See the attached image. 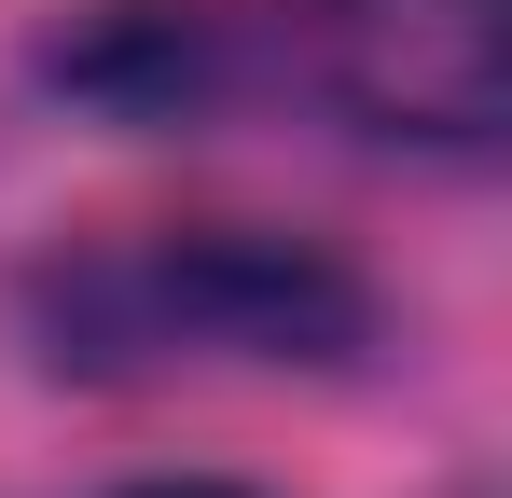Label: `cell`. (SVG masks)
Wrapping results in <instances>:
<instances>
[{"label": "cell", "mask_w": 512, "mask_h": 498, "mask_svg": "<svg viewBox=\"0 0 512 498\" xmlns=\"http://www.w3.org/2000/svg\"><path fill=\"white\" fill-rule=\"evenodd\" d=\"M14 332L56 388H167V374H360L388 305L346 249L291 222H139L70 236L14 277Z\"/></svg>", "instance_id": "obj_1"}, {"label": "cell", "mask_w": 512, "mask_h": 498, "mask_svg": "<svg viewBox=\"0 0 512 498\" xmlns=\"http://www.w3.org/2000/svg\"><path fill=\"white\" fill-rule=\"evenodd\" d=\"M277 70L388 153L485 166L512 125V0H277Z\"/></svg>", "instance_id": "obj_2"}, {"label": "cell", "mask_w": 512, "mask_h": 498, "mask_svg": "<svg viewBox=\"0 0 512 498\" xmlns=\"http://www.w3.org/2000/svg\"><path fill=\"white\" fill-rule=\"evenodd\" d=\"M236 70H250V42L208 0H111V14H84L42 56V83L111 111V125H194L208 97H236Z\"/></svg>", "instance_id": "obj_3"}, {"label": "cell", "mask_w": 512, "mask_h": 498, "mask_svg": "<svg viewBox=\"0 0 512 498\" xmlns=\"http://www.w3.org/2000/svg\"><path fill=\"white\" fill-rule=\"evenodd\" d=\"M111 498H250V485H222V471H167V485H111Z\"/></svg>", "instance_id": "obj_4"}]
</instances>
